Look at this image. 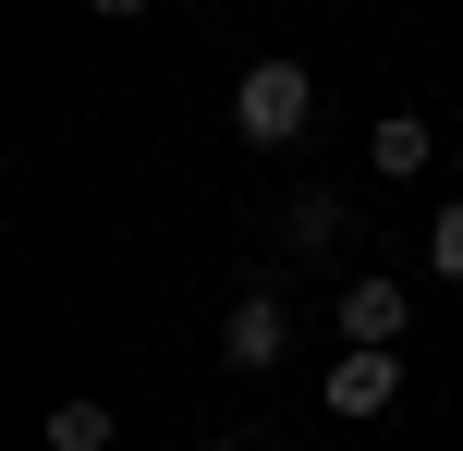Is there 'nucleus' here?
I'll return each mask as SVG.
<instances>
[{"label": "nucleus", "instance_id": "9", "mask_svg": "<svg viewBox=\"0 0 463 451\" xmlns=\"http://www.w3.org/2000/svg\"><path fill=\"white\" fill-rule=\"evenodd\" d=\"M86 13H110V24H122V13H146V0H86Z\"/></svg>", "mask_w": 463, "mask_h": 451}, {"label": "nucleus", "instance_id": "6", "mask_svg": "<svg viewBox=\"0 0 463 451\" xmlns=\"http://www.w3.org/2000/svg\"><path fill=\"white\" fill-rule=\"evenodd\" d=\"M37 439H49V451H110V403H61Z\"/></svg>", "mask_w": 463, "mask_h": 451}, {"label": "nucleus", "instance_id": "7", "mask_svg": "<svg viewBox=\"0 0 463 451\" xmlns=\"http://www.w3.org/2000/svg\"><path fill=\"white\" fill-rule=\"evenodd\" d=\"M329 232H342V208H329V195H293V232H280V244H305V257H317Z\"/></svg>", "mask_w": 463, "mask_h": 451}, {"label": "nucleus", "instance_id": "2", "mask_svg": "<svg viewBox=\"0 0 463 451\" xmlns=\"http://www.w3.org/2000/svg\"><path fill=\"white\" fill-rule=\"evenodd\" d=\"M342 330H354V354H391V330H402V281H391V268L342 281Z\"/></svg>", "mask_w": 463, "mask_h": 451}, {"label": "nucleus", "instance_id": "3", "mask_svg": "<svg viewBox=\"0 0 463 451\" xmlns=\"http://www.w3.org/2000/svg\"><path fill=\"white\" fill-rule=\"evenodd\" d=\"M402 403V354H342L329 366V415H391Z\"/></svg>", "mask_w": 463, "mask_h": 451}, {"label": "nucleus", "instance_id": "5", "mask_svg": "<svg viewBox=\"0 0 463 451\" xmlns=\"http://www.w3.org/2000/svg\"><path fill=\"white\" fill-rule=\"evenodd\" d=\"M427 146H439V135H427L415 110H391V122L366 135V159H378V171H427Z\"/></svg>", "mask_w": 463, "mask_h": 451}, {"label": "nucleus", "instance_id": "8", "mask_svg": "<svg viewBox=\"0 0 463 451\" xmlns=\"http://www.w3.org/2000/svg\"><path fill=\"white\" fill-rule=\"evenodd\" d=\"M427 268H439V281H463V208L427 220Z\"/></svg>", "mask_w": 463, "mask_h": 451}, {"label": "nucleus", "instance_id": "1", "mask_svg": "<svg viewBox=\"0 0 463 451\" xmlns=\"http://www.w3.org/2000/svg\"><path fill=\"white\" fill-rule=\"evenodd\" d=\"M232 122H244L256 146H293L305 122H317V73L305 61H256L244 86H232Z\"/></svg>", "mask_w": 463, "mask_h": 451}, {"label": "nucleus", "instance_id": "4", "mask_svg": "<svg viewBox=\"0 0 463 451\" xmlns=\"http://www.w3.org/2000/svg\"><path fill=\"white\" fill-rule=\"evenodd\" d=\"M220 366H280V293H244L220 317Z\"/></svg>", "mask_w": 463, "mask_h": 451}]
</instances>
